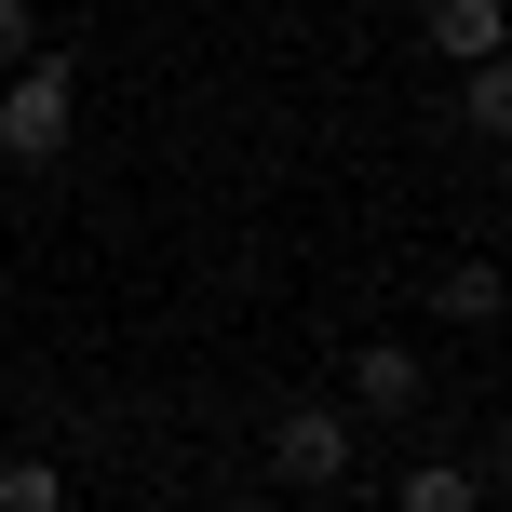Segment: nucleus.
Wrapping results in <instances>:
<instances>
[{"label": "nucleus", "instance_id": "5", "mask_svg": "<svg viewBox=\"0 0 512 512\" xmlns=\"http://www.w3.org/2000/svg\"><path fill=\"white\" fill-rule=\"evenodd\" d=\"M432 324H499V256H445L432 270Z\"/></svg>", "mask_w": 512, "mask_h": 512}, {"label": "nucleus", "instance_id": "3", "mask_svg": "<svg viewBox=\"0 0 512 512\" xmlns=\"http://www.w3.org/2000/svg\"><path fill=\"white\" fill-rule=\"evenodd\" d=\"M418 405H432V364L405 337H364L351 351V418H418Z\"/></svg>", "mask_w": 512, "mask_h": 512}, {"label": "nucleus", "instance_id": "1", "mask_svg": "<svg viewBox=\"0 0 512 512\" xmlns=\"http://www.w3.org/2000/svg\"><path fill=\"white\" fill-rule=\"evenodd\" d=\"M68 135H81V68L41 41L27 68H0V162H14V176H54Z\"/></svg>", "mask_w": 512, "mask_h": 512}, {"label": "nucleus", "instance_id": "7", "mask_svg": "<svg viewBox=\"0 0 512 512\" xmlns=\"http://www.w3.org/2000/svg\"><path fill=\"white\" fill-rule=\"evenodd\" d=\"M0 512H68V472L54 459H0Z\"/></svg>", "mask_w": 512, "mask_h": 512}, {"label": "nucleus", "instance_id": "6", "mask_svg": "<svg viewBox=\"0 0 512 512\" xmlns=\"http://www.w3.org/2000/svg\"><path fill=\"white\" fill-rule=\"evenodd\" d=\"M391 512H486V472L472 459H418L405 486H391Z\"/></svg>", "mask_w": 512, "mask_h": 512}, {"label": "nucleus", "instance_id": "8", "mask_svg": "<svg viewBox=\"0 0 512 512\" xmlns=\"http://www.w3.org/2000/svg\"><path fill=\"white\" fill-rule=\"evenodd\" d=\"M459 122L472 135H512V68H459Z\"/></svg>", "mask_w": 512, "mask_h": 512}, {"label": "nucleus", "instance_id": "2", "mask_svg": "<svg viewBox=\"0 0 512 512\" xmlns=\"http://www.w3.org/2000/svg\"><path fill=\"white\" fill-rule=\"evenodd\" d=\"M270 472H283V486H351V405H283L270 418Z\"/></svg>", "mask_w": 512, "mask_h": 512}, {"label": "nucleus", "instance_id": "10", "mask_svg": "<svg viewBox=\"0 0 512 512\" xmlns=\"http://www.w3.org/2000/svg\"><path fill=\"white\" fill-rule=\"evenodd\" d=\"M216 512H270V499H216Z\"/></svg>", "mask_w": 512, "mask_h": 512}, {"label": "nucleus", "instance_id": "4", "mask_svg": "<svg viewBox=\"0 0 512 512\" xmlns=\"http://www.w3.org/2000/svg\"><path fill=\"white\" fill-rule=\"evenodd\" d=\"M418 41L445 54V68H499V0H432V27Z\"/></svg>", "mask_w": 512, "mask_h": 512}, {"label": "nucleus", "instance_id": "9", "mask_svg": "<svg viewBox=\"0 0 512 512\" xmlns=\"http://www.w3.org/2000/svg\"><path fill=\"white\" fill-rule=\"evenodd\" d=\"M41 54V0H0V68H27Z\"/></svg>", "mask_w": 512, "mask_h": 512}]
</instances>
